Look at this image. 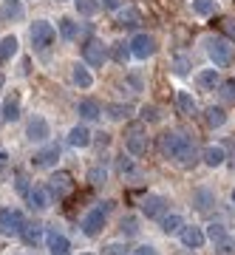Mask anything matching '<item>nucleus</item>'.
<instances>
[{"instance_id":"obj_41","label":"nucleus","mask_w":235,"mask_h":255,"mask_svg":"<svg viewBox=\"0 0 235 255\" xmlns=\"http://www.w3.org/2000/svg\"><path fill=\"white\" fill-rule=\"evenodd\" d=\"M119 173L122 176H130V173H136V167H133V162H130V159H125V156H119Z\"/></svg>"},{"instance_id":"obj_31","label":"nucleus","mask_w":235,"mask_h":255,"mask_svg":"<svg viewBox=\"0 0 235 255\" xmlns=\"http://www.w3.org/2000/svg\"><path fill=\"white\" fill-rule=\"evenodd\" d=\"M20 236H23V241H26L28 247H37V241L43 238V227H40V224H26Z\"/></svg>"},{"instance_id":"obj_30","label":"nucleus","mask_w":235,"mask_h":255,"mask_svg":"<svg viewBox=\"0 0 235 255\" xmlns=\"http://www.w3.org/2000/svg\"><path fill=\"white\" fill-rule=\"evenodd\" d=\"M60 34H63V40H77L80 37V23H74L71 17H63L60 20Z\"/></svg>"},{"instance_id":"obj_4","label":"nucleus","mask_w":235,"mask_h":255,"mask_svg":"<svg viewBox=\"0 0 235 255\" xmlns=\"http://www.w3.org/2000/svg\"><path fill=\"white\" fill-rule=\"evenodd\" d=\"M28 37H31V46L37 48V51H43V48H48L51 43H54V26L48 23V20H34L31 23V28H28Z\"/></svg>"},{"instance_id":"obj_25","label":"nucleus","mask_w":235,"mask_h":255,"mask_svg":"<svg viewBox=\"0 0 235 255\" xmlns=\"http://www.w3.org/2000/svg\"><path fill=\"white\" fill-rule=\"evenodd\" d=\"M213 204H216V196H213L207 187H199V190L193 193V207H196V210L204 213V210H210Z\"/></svg>"},{"instance_id":"obj_19","label":"nucleus","mask_w":235,"mask_h":255,"mask_svg":"<svg viewBox=\"0 0 235 255\" xmlns=\"http://www.w3.org/2000/svg\"><path fill=\"white\" fill-rule=\"evenodd\" d=\"M28 201H31V210H48V204H51V190L48 187H31L28 190Z\"/></svg>"},{"instance_id":"obj_47","label":"nucleus","mask_w":235,"mask_h":255,"mask_svg":"<svg viewBox=\"0 0 235 255\" xmlns=\"http://www.w3.org/2000/svg\"><path fill=\"white\" fill-rule=\"evenodd\" d=\"M127 80H130V85L136 88V94L142 91V80H139V77H127Z\"/></svg>"},{"instance_id":"obj_16","label":"nucleus","mask_w":235,"mask_h":255,"mask_svg":"<svg viewBox=\"0 0 235 255\" xmlns=\"http://www.w3.org/2000/svg\"><path fill=\"white\" fill-rule=\"evenodd\" d=\"M176 108L184 117H193V114H199V102L190 91H176Z\"/></svg>"},{"instance_id":"obj_34","label":"nucleus","mask_w":235,"mask_h":255,"mask_svg":"<svg viewBox=\"0 0 235 255\" xmlns=\"http://www.w3.org/2000/svg\"><path fill=\"white\" fill-rule=\"evenodd\" d=\"M218 97H221L224 102H235V80L218 82Z\"/></svg>"},{"instance_id":"obj_2","label":"nucleus","mask_w":235,"mask_h":255,"mask_svg":"<svg viewBox=\"0 0 235 255\" xmlns=\"http://www.w3.org/2000/svg\"><path fill=\"white\" fill-rule=\"evenodd\" d=\"M204 46H207V54H210V60H213V65H216V68H230V65L235 63V46H233V40L210 34L207 40H204Z\"/></svg>"},{"instance_id":"obj_51","label":"nucleus","mask_w":235,"mask_h":255,"mask_svg":"<svg viewBox=\"0 0 235 255\" xmlns=\"http://www.w3.org/2000/svg\"><path fill=\"white\" fill-rule=\"evenodd\" d=\"M57 3H65V0H57Z\"/></svg>"},{"instance_id":"obj_37","label":"nucleus","mask_w":235,"mask_h":255,"mask_svg":"<svg viewBox=\"0 0 235 255\" xmlns=\"http://www.w3.org/2000/svg\"><path fill=\"white\" fill-rule=\"evenodd\" d=\"M218 28H221V34H227V40L235 43V17H221L218 20Z\"/></svg>"},{"instance_id":"obj_13","label":"nucleus","mask_w":235,"mask_h":255,"mask_svg":"<svg viewBox=\"0 0 235 255\" xmlns=\"http://www.w3.org/2000/svg\"><path fill=\"white\" fill-rule=\"evenodd\" d=\"M57 159H60V145H45L43 150H37L34 153V167H51V164H57Z\"/></svg>"},{"instance_id":"obj_5","label":"nucleus","mask_w":235,"mask_h":255,"mask_svg":"<svg viewBox=\"0 0 235 255\" xmlns=\"http://www.w3.org/2000/svg\"><path fill=\"white\" fill-rule=\"evenodd\" d=\"M108 46L102 43V40H97V37H91L88 43L82 46V60L91 65V68H102V65L108 63Z\"/></svg>"},{"instance_id":"obj_20","label":"nucleus","mask_w":235,"mask_h":255,"mask_svg":"<svg viewBox=\"0 0 235 255\" xmlns=\"http://www.w3.org/2000/svg\"><path fill=\"white\" fill-rule=\"evenodd\" d=\"M77 114H80L85 122H94V119L102 117V105L97 100H82L80 105H77Z\"/></svg>"},{"instance_id":"obj_32","label":"nucleus","mask_w":235,"mask_h":255,"mask_svg":"<svg viewBox=\"0 0 235 255\" xmlns=\"http://www.w3.org/2000/svg\"><path fill=\"white\" fill-rule=\"evenodd\" d=\"M108 117L114 119V122H122V119H127V117H130V105L114 102V105H108Z\"/></svg>"},{"instance_id":"obj_33","label":"nucleus","mask_w":235,"mask_h":255,"mask_svg":"<svg viewBox=\"0 0 235 255\" xmlns=\"http://www.w3.org/2000/svg\"><path fill=\"white\" fill-rule=\"evenodd\" d=\"M170 68H173V74H179V77H187V74H190V60H187L184 54L173 57V60H170Z\"/></svg>"},{"instance_id":"obj_17","label":"nucleus","mask_w":235,"mask_h":255,"mask_svg":"<svg viewBox=\"0 0 235 255\" xmlns=\"http://www.w3.org/2000/svg\"><path fill=\"white\" fill-rule=\"evenodd\" d=\"M221 77H218V68H204V71L196 74V85H199L201 91H216Z\"/></svg>"},{"instance_id":"obj_12","label":"nucleus","mask_w":235,"mask_h":255,"mask_svg":"<svg viewBox=\"0 0 235 255\" xmlns=\"http://www.w3.org/2000/svg\"><path fill=\"white\" fill-rule=\"evenodd\" d=\"M23 17H26V9L20 0H3L0 3V20L3 23H20Z\"/></svg>"},{"instance_id":"obj_26","label":"nucleus","mask_w":235,"mask_h":255,"mask_svg":"<svg viewBox=\"0 0 235 255\" xmlns=\"http://www.w3.org/2000/svg\"><path fill=\"white\" fill-rule=\"evenodd\" d=\"M71 80H74V85H80V88H91L94 85V77H91V71L85 68V65H74L71 68Z\"/></svg>"},{"instance_id":"obj_29","label":"nucleus","mask_w":235,"mask_h":255,"mask_svg":"<svg viewBox=\"0 0 235 255\" xmlns=\"http://www.w3.org/2000/svg\"><path fill=\"white\" fill-rule=\"evenodd\" d=\"M74 6H77V14H82V17H94L102 9L100 0H74Z\"/></svg>"},{"instance_id":"obj_39","label":"nucleus","mask_w":235,"mask_h":255,"mask_svg":"<svg viewBox=\"0 0 235 255\" xmlns=\"http://www.w3.org/2000/svg\"><path fill=\"white\" fill-rule=\"evenodd\" d=\"M119 20H122V26H136V23H139V11H136V9H125L122 14H119Z\"/></svg>"},{"instance_id":"obj_27","label":"nucleus","mask_w":235,"mask_h":255,"mask_svg":"<svg viewBox=\"0 0 235 255\" xmlns=\"http://www.w3.org/2000/svg\"><path fill=\"white\" fill-rule=\"evenodd\" d=\"M0 117L6 119V122H17V119H20V97H17V94H11L9 100H6L3 114H0Z\"/></svg>"},{"instance_id":"obj_8","label":"nucleus","mask_w":235,"mask_h":255,"mask_svg":"<svg viewBox=\"0 0 235 255\" xmlns=\"http://www.w3.org/2000/svg\"><path fill=\"white\" fill-rule=\"evenodd\" d=\"M156 48H159V43H156V37L147 34V31H139V34L130 37V54H133L136 60H147V57H153Z\"/></svg>"},{"instance_id":"obj_50","label":"nucleus","mask_w":235,"mask_h":255,"mask_svg":"<svg viewBox=\"0 0 235 255\" xmlns=\"http://www.w3.org/2000/svg\"><path fill=\"white\" fill-rule=\"evenodd\" d=\"M233 201H235V190H233Z\"/></svg>"},{"instance_id":"obj_36","label":"nucleus","mask_w":235,"mask_h":255,"mask_svg":"<svg viewBox=\"0 0 235 255\" xmlns=\"http://www.w3.org/2000/svg\"><path fill=\"white\" fill-rule=\"evenodd\" d=\"M181 227H184L181 216H167V219H162V230L167 236H170V233H181Z\"/></svg>"},{"instance_id":"obj_3","label":"nucleus","mask_w":235,"mask_h":255,"mask_svg":"<svg viewBox=\"0 0 235 255\" xmlns=\"http://www.w3.org/2000/svg\"><path fill=\"white\" fill-rule=\"evenodd\" d=\"M111 207H114L111 201H102V207H94L91 213H85V216H82L80 227H82V233H85L88 238L100 236L102 230H105V219H108V210Z\"/></svg>"},{"instance_id":"obj_42","label":"nucleus","mask_w":235,"mask_h":255,"mask_svg":"<svg viewBox=\"0 0 235 255\" xmlns=\"http://www.w3.org/2000/svg\"><path fill=\"white\" fill-rule=\"evenodd\" d=\"M14 187H17V193H23V196H28V179H26V173H17L14 176Z\"/></svg>"},{"instance_id":"obj_49","label":"nucleus","mask_w":235,"mask_h":255,"mask_svg":"<svg viewBox=\"0 0 235 255\" xmlns=\"http://www.w3.org/2000/svg\"><path fill=\"white\" fill-rule=\"evenodd\" d=\"M3 85H6V77H3V74H0V88H3Z\"/></svg>"},{"instance_id":"obj_28","label":"nucleus","mask_w":235,"mask_h":255,"mask_svg":"<svg viewBox=\"0 0 235 255\" xmlns=\"http://www.w3.org/2000/svg\"><path fill=\"white\" fill-rule=\"evenodd\" d=\"M111 57H114V63L117 65H127V60H130V43H122V40H119V43H114V46H111Z\"/></svg>"},{"instance_id":"obj_10","label":"nucleus","mask_w":235,"mask_h":255,"mask_svg":"<svg viewBox=\"0 0 235 255\" xmlns=\"http://www.w3.org/2000/svg\"><path fill=\"white\" fill-rule=\"evenodd\" d=\"M26 136L31 142H45V139L51 136V128H48V119L45 117H31L26 125Z\"/></svg>"},{"instance_id":"obj_45","label":"nucleus","mask_w":235,"mask_h":255,"mask_svg":"<svg viewBox=\"0 0 235 255\" xmlns=\"http://www.w3.org/2000/svg\"><path fill=\"white\" fill-rule=\"evenodd\" d=\"M130 255H159V253H156V247L145 244V247H136V250H133Z\"/></svg>"},{"instance_id":"obj_14","label":"nucleus","mask_w":235,"mask_h":255,"mask_svg":"<svg viewBox=\"0 0 235 255\" xmlns=\"http://www.w3.org/2000/svg\"><path fill=\"white\" fill-rule=\"evenodd\" d=\"M204 241H207V236L201 227H181V244L184 247L199 250V247H204Z\"/></svg>"},{"instance_id":"obj_22","label":"nucleus","mask_w":235,"mask_h":255,"mask_svg":"<svg viewBox=\"0 0 235 255\" xmlns=\"http://www.w3.org/2000/svg\"><path fill=\"white\" fill-rule=\"evenodd\" d=\"M190 9L196 17H213L218 11V0H190Z\"/></svg>"},{"instance_id":"obj_40","label":"nucleus","mask_w":235,"mask_h":255,"mask_svg":"<svg viewBox=\"0 0 235 255\" xmlns=\"http://www.w3.org/2000/svg\"><path fill=\"white\" fill-rule=\"evenodd\" d=\"M119 230H122V236H136V233H139V227H136V219H122Z\"/></svg>"},{"instance_id":"obj_38","label":"nucleus","mask_w":235,"mask_h":255,"mask_svg":"<svg viewBox=\"0 0 235 255\" xmlns=\"http://www.w3.org/2000/svg\"><path fill=\"white\" fill-rule=\"evenodd\" d=\"M139 119H142V122H156V119H159V108H156V105H142Z\"/></svg>"},{"instance_id":"obj_48","label":"nucleus","mask_w":235,"mask_h":255,"mask_svg":"<svg viewBox=\"0 0 235 255\" xmlns=\"http://www.w3.org/2000/svg\"><path fill=\"white\" fill-rule=\"evenodd\" d=\"M6 159H9V156H6V153H3V150H0V170L6 167Z\"/></svg>"},{"instance_id":"obj_15","label":"nucleus","mask_w":235,"mask_h":255,"mask_svg":"<svg viewBox=\"0 0 235 255\" xmlns=\"http://www.w3.org/2000/svg\"><path fill=\"white\" fill-rule=\"evenodd\" d=\"M201 162L207 164V167H221L227 162V150L221 145H210L201 150Z\"/></svg>"},{"instance_id":"obj_43","label":"nucleus","mask_w":235,"mask_h":255,"mask_svg":"<svg viewBox=\"0 0 235 255\" xmlns=\"http://www.w3.org/2000/svg\"><path fill=\"white\" fill-rule=\"evenodd\" d=\"M88 182L91 184H105V170H102V167H94L88 173Z\"/></svg>"},{"instance_id":"obj_52","label":"nucleus","mask_w":235,"mask_h":255,"mask_svg":"<svg viewBox=\"0 0 235 255\" xmlns=\"http://www.w3.org/2000/svg\"><path fill=\"white\" fill-rule=\"evenodd\" d=\"M85 255H91V253H85Z\"/></svg>"},{"instance_id":"obj_1","label":"nucleus","mask_w":235,"mask_h":255,"mask_svg":"<svg viewBox=\"0 0 235 255\" xmlns=\"http://www.w3.org/2000/svg\"><path fill=\"white\" fill-rule=\"evenodd\" d=\"M159 147H162V153L167 156V159H173V162L181 164V167H193V164L201 159L193 136L184 133V130H167V133H162Z\"/></svg>"},{"instance_id":"obj_44","label":"nucleus","mask_w":235,"mask_h":255,"mask_svg":"<svg viewBox=\"0 0 235 255\" xmlns=\"http://www.w3.org/2000/svg\"><path fill=\"white\" fill-rule=\"evenodd\" d=\"M102 253H105V255H127V247L125 244H108Z\"/></svg>"},{"instance_id":"obj_46","label":"nucleus","mask_w":235,"mask_h":255,"mask_svg":"<svg viewBox=\"0 0 235 255\" xmlns=\"http://www.w3.org/2000/svg\"><path fill=\"white\" fill-rule=\"evenodd\" d=\"M119 3H122V0H102V6H105V9H119Z\"/></svg>"},{"instance_id":"obj_7","label":"nucleus","mask_w":235,"mask_h":255,"mask_svg":"<svg viewBox=\"0 0 235 255\" xmlns=\"http://www.w3.org/2000/svg\"><path fill=\"white\" fill-rule=\"evenodd\" d=\"M125 147L130 156H142L147 150V130H145V122H136V125L127 128L125 133Z\"/></svg>"},{"instance_id":"obj_21","label":"nucleus","mask_w":235,"mask_h":255,"mask_svg":"<svg viewBox=\"0 0 235 255\" xmlns=\"http://www.w3.org/2000/svg\"><path fill=\"white\" fill-rule=\"evenodd\" d=\"M68 145L71 147H88L91 145V130L85 125H74L68 130Z\"/></svg>"},{"instance_id":"obj_11","label":"nucleus","mask_w":235,"mask_h":255,"mask_svg":"<svg viewBox=\"0 0 235 255\" xmlns=\"http://www.w3.org/2000/svg\"><path fill=\"white\" fill-rule=\"evenodd\" d=\"M45 247H48L51 255H68L71 241H68L63 233H57V230H45Z\"/></svg>"},{"instance_id":"obj_23","label":"nucleus","mask_w":235,"mask_h":255,"mask_svg":"<svg viewBox=\"0 0 235 255\" xmlns=\"http://www.w3.org/2000/svg\"><path fill=\"white\" fill-rule=\"evenodd\" d=\"M17 37L14 34H9V37H3V40H0V65H6L11 60V57L17 54Z\"/></svg>"},{"instance_id":"obj_35","label":"nucleus","mask_w":235,"mask_h":255,"mask_svg":"<svg viewBox=\"0 0 235 255\" xmlns=\"http://www.w3.org/2000/svg\"><path fill=\"white\" fill-rule=\"evenodd\" d=\"M207 238L213 241V244H224V241H227L224 224H210V227H207Z\"/></svg>"},{"instance_id":"obj_24","label":"nucleus","mask_w":235,"mask_h":255,"mask_svg":"<svg viewBox=\"0 0 235 255\" xmlns=\"http://www.w3.org/2000/svg\"><path fill=\"white\" fill-rule=\"evenodd\" d=\"M204 122H207V128H221V125H227V111L218 108V105H210V108L204 111Z\"/></svg>"},{"instance_id":"obj_9","label":"nucleus","mask_w":235,"mask_h":255,"mask_svg":"<svg viewBox=\"0 0 235 255\" xmlns=\"http://www.w3.org/2000/svg\"><path fill=\"white\" fill-rule=\"evenodd\" d=\"M48 190H51V196H57V199H65V196H71V190H74L71 173H65V170L54 173L51 179H48Z\"/></svg>"},{"instance_id":"obj_6","label":"nucleus","mask_w":235,"mask_h":255,"mask_svg":"<svg viewBox=\"0 0 235 255\" xmlns=\"http://www.w3.org/2000/svg\"><path fill=\"white\" fill-rule=\"evenodd\" d=\"M26 227V219L23 213L14 207H3L0 210V236H20Z\"/></svg>"},{"instance_id":"obj_18","label":"nucleus","mask_w":235,"mask_h":255,"mask_svg":"<svg viewBox=\"0 0 235 255\" xmlns=\"http://www.w3.org/2000/svg\"><path fill=\"white\" fill-rule=\"evenodd\" d=\"M164 207H167L164 196H147V199L142 201V213H145L147 219H159L164 213Z\"/></svg>"}]
</instances>
